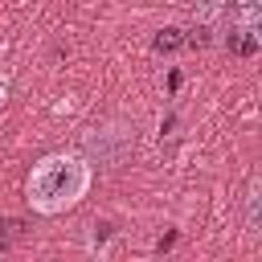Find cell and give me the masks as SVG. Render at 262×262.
<instances>
[{
  "instance_id": "6da1fadb",
  "label": "cell",
  "mask_w": 262,
  "mask_h": 262,
  "mask_svg": "<svg viewBox=\"0 0 262 262\" xmlns=\"http://www.w3.org/2000/svg\"><path fill=\"white\" fill-rule=\"evenodd\" d=\"M90 180H94V168L78 151H53L33 164V172L25 180V201L33 205V213L57 217L86 196Z\"/></svg>"
},
{
  "instance_id": "7a4b0ae2",
  "label": "cell",
  "mask_w": 262,
  "mask_h": 262,
  "mask_svg": "<svg viewBox=\"0 0 262 262\" xmlns=\"http://www.w3.org/2000/svg\"><path fill=\"white\" fill-rule=\"evenodd\" d=\"M127 147H131V131H127V127H106V131H94V135L86 139V151H90L102 168L123 164Z\"/></svg>"
},
{
  "instance_id": "3957f363",
  "label": "cell",
  "mask_w": 262,
  "mask_h": 262,
  "mask_svg": "<svg viewBox=\"0 0 262 262\" xmlns=\"http://www.w3.org/2000/svg\"><path fill=\"white\" fill-rule=\"evenodd\" d=\"M225 45H229V53H237V57H254V53H258V33H254V29L233 25V29H229V37H225Z\"/></svg>"
},
{
  "instance_id": "277c9868",
  "label": "cell",
  "mask_w": 262,
  "mask_h": 262,
  "mask_svg": "<svg viewBox=\"0 0 262 262\" xmlns=\"http://www.w3.org/2000/svg\"><path fill=\"white\" fill-rule=\"evenodd\" d=\"M180 45H184L180 29H160V33H156V41H151V49H156V53H176Z\"/></svg>"
},
{
  "instance_id": "5b68a950",
  "label": "cell",
  "mask_w": 262,
  "mask_h": 262,
  "mask_svg": "<svg viewBox=\"0 0 262 262\" xmlns=\"http://www.w3.org/2000/svg\"><path fill=\"white\" fill-rule=\"evenodd\" d=\"M258 192H262L258 180H250V188H246V229L250 233H258V201H262Z\"/></svg>"
},
{
  "instance_id": "8992f818",
  "label": "cell",
  "mask_w": 262,
  "mask_h": 262,
  "mask_svg": "<svg viewBox=\"0 0 262 262\" xmlns=\"http://www.w3.org/2000/svg\"><path fill=\"white\" fill-rule=\"evenodd\" d=\"M258 8H262V0H237V25L258 33Z\"/></svg>"
},
{
  "instance_id": "52a82bcc",
  "label": "cell",
  "mask_w": 262,
  "mask_h": 262,
  "mask_svg": "<svg viewBox=\"0 0 262 262\" xmlns=\"http://www.w3.org/2000/svg\"><path fill=\"white\" fill-rule=\"evenodd\" d=\"M221 8H225V0H196V20L201 25H213L221 16Z\"/></svg>"
},
{
  "instance_id": "ba28073f",
  "label": "cell",
  "mask_w": 262,
  "mask_h": 262,
  "mask_svg": "<svg viewBox=\"0 0 262 262\" xmlns=\"http://www.w3.org/2000/svg\"><path fill=\"white\" fill-rule=\"evenodd\" d=\"M12 233H20V221H16V217H4V221H0V246H4Z\"/></svg>"
},
{
  "instance_id": "9c48e42d",
  "label": "cell",
  "mask_w": 262,
  "mask_h": 262,
  "mask_svg": "<svg viewBox=\"0 0 262 262\" xmlns=\"http://www.w3.org/2000/svg\"><path fill=\"white\" fill-rule=\"evenodd\" d=\"M4 102H8V78H0V111H4Z\"/></svg>"
}]
</instances>
